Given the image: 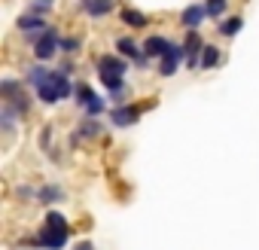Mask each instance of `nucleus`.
<instances>
[{"mask_svg": "<svg viewBox=\"0 0 259 250\" xmlns=\"http://www.w3.org/2000/svg\"><path fill=\"white\" fill-rule=\"evenodd\" d=\"M141 113H144V104H122L110 113V119H113V125L125 129V125H135L141 119Z\"/></svg>", "mask_w": 259, "mask_h": 250, "instance_id": "nucleus-4", "label": "nucleus"}, {"mask_svg": "<svg viewBox=\"0 0 259 250\" xmlns=\"http://www.w3.org/2000/svg\"><path fill=\"white\" fill-rule=\"evenodd\" d=\"M183 55H186V49H183V46H177V43H171V46H168V52L162 55L159 73H162V76H174V73H177V67H180V61H183Z\"/></svg>", "mask_w": 259, "mask_h": 250, "instance_id": "nucleus-6", "label": "nucleus"}, {"mask_svg": "<svg viewBox=\"0 0 259 250\" xmlns=\"http://www.w3.org/2000/svg\"><path fill=\"white\" fill-rule=\"evenodd\" d=\"M104 110H107V104H104V101H101V98H95V101H92V104H89V107H85V113H89V116H101V113H104Z\"/></svg>", "mask_w": 259, "mask_h": 250, "instance_id": "nucleus-21", "label": "nucleus"}, {"mask_svg": "<svg viewBox=\"0 0 259 250\" xmlns=\"http://www.w3.org/2000/svg\"><path fill=\"white\" fill-rule=\"evenodd\" d=\"M125 73H128V61L122 55H101L98 58V79L110 92L125 89Z\"/></svg>", "mask_w": 259, "mask_h": 250, "instance_id": "nucleus-2", "label": "nucleus"}, {"mask_svg": "<svg viewBox=\"0 0 259 250\" xmlns=\"http://www.w3.org/2000/svg\"><path fill=\"white\" fill-rule=\"evenodd\" d=\"M204 16H207V7H201V4H192V7H186V10H183L180 22H183L189 31H195V28L204 22Z\"/></svg>", "mask_w": 259, "mask_h": 250, "instance_id": "nucleus-8", "label": "nucleus"}, {"mask_svg": "<svg viewBox=\"0 0 259 250\" xmlns=\"http://www.w3.org/2000/svg\"><path fill=\"white\" fill-rule=\"evenodd\" d=\"M217 61H220V49L217 46H204V52H201V70L217 67Z\"/></svg>", "mask_w": 259, "mask_h": 250, "instance_id": "nucleus-15", "label": "nucleus"}, {"mask_svg": "<svg viewBox=\"0 0 259 250\" xmlns=\"http://www.w3.org/2000/svg\"><path fill=\"white\" fill-rule=\"evenodd\" d=\"M37 198H40V201H46V204H49V201H58V198H64V192H61V189H58V186H43V189H40V192H37Z\"/></svg>", "mask_w": 259, "mask_h": 250, "instance_id": "nucleus-16", "label": "nucleus"}, {"mask_svg": "<svg viewBox=\"0 0 259 250\" xmlns=\"http://www.w3.org/2000/svg\"><path fill=\"white\" fill-rule=\"evenodd\" d=\"M19 31H25V34H43L46 31V22L40 16H22L19 19Z\"/></svg>", "mask_w": 259, "mask_h": 250, "instance_id": "nucleus-10", "label": "nucleus"}, {"mask_svg": "<svg viewBox=\"0 0 259 250\" xmlns=\"http://www.w3.org/2000/svg\"><path fill=\"white\" fill-rule=\"evenodd\" d=\"M204 7H207V16H210V19H220V16L226 13V7H229V0H207Z\"/></svg>", "mask_w": 259, "mask_h": 250, "instance_id": "nucleus-17", "label": "nucleus"}, {"mask_svg": "<svg viewBox=\"0 0 259 250\" xmlns=\"http://www.w3.org/2000/svg\"><path fill=\"white\" fill-rule=\"evenodd\" d=\"M76 49H79V37H64V40H61V52L70 55V52H76Z\"/></svg>", "mask_w": 259, "mask_h": 250, "instance_id": "nucleus-20", "label": "nucleus"}, {"mask_svg": "<svg viewBox=\"0 0 259 250\" xmlns=\"http://www.w3.org/2000/svg\"><path fill=\"white\" fill-rule=\"evenodd\" d=\"M73 98H76V104H82V107H89V104H92V101H95L98 95L92 92V86H85V82H79V86L73 89Z\"/></svg>", "mask_w": 259, "mask_h": 250, "instance_id": "nucleus-14", "label": "nucleus"}, {"mask_svg": "<svg viewBox=\"0 0 259 250\" xmlns=\"http://www.w3.org/2000/svg\"><path fill=\"white\" fill-rule=\"evenodd\" d=\"M116 52H119L122 58L138 61V58H144V43H135L132 37H119V40H116Z\"/></svg>", "mask_w": 259, "mask_h": 250, "instance_id": "nucleus-7", "label": "nucleus"}, {"mask_svg": "<svg viewBox=\"0 0 259 250\" xmlns=\"http://www.w3.org/2000/svg\"><path fill=\"white\" fill-rule=\"evenodd\" d=\"M58 49H61V40H58V34H55L52 28H46V31L40 34V40L34 43V55H37V61H49Z\"/></svg>", "mask_w": 259, "mask_h": 250, "instance_id": "nucleus-3", "label": "nucleus"}, {"mask_svg": "<svg viewBox=\"0 0 259 250\" xmlns=\"http://www.w3.org/2000/svg\"><path fill=\"white\" fill-rule=\"evenodd\" d=\"M70 241V226L64 220L61 211H46V223L37 235V244L46 247V250H64Z\"/></svg>", "mask_w": 259, "mask_h": 250, "instance_id": "nucleus-1", "label": "nucleus"}, {"mask_svg": "<svg viewBox=\"0 0 259 250\" xmlns=\"http://www.w3.org/2000/svg\"><path fill=\"white\" fill-rule=\"evenodd\" d=\"M122 22L128 25V28H147V16L141 13V10H122Z\"/></svg>", "mask_w": 259, "mask_h": 250, "instance_id": "nucleus-12", "label": "nucleus"}, {"mask_svg": "<svg viewBox=\"0 0 259 250\" xmlns=\"http://www.w3.org/2000/svg\"><path fill=\"white\" fill-rule=\"evenodd\" d=\"M168 46H171V43H168L165 37H159V34H156V37H147V40H144V55H147V58H162V55L168 52Z\"/></svg>", "mask_w": 259, "mask_h": 250, "instance_id": "nucleus-9", "label": "nucleus"}, {"mask_svg": "<svg viewBox=\"0 0 259 250\" xmlns=\"http://www.w3.org/2000/svg\"><path fill=\"white\" fill-rule=\"evenodd\" d=\"M76 250H92V241H79V244H76Z\"/></svg>", "mask_w": 259, "mask_h": 250, "instance_id": "nucleus-22", "label": "nucleus"}, {"mask_svg": "<svg viewBox=\"0 0 259 250\" xmlns=\"http://www.w3.org/2000/svg\"><path fill=\"white\" fill-rule=\"evenodd\" d=\"M79 135H85V138H98V135H101V125L95 122V116L82 122V129H79Z\"/></svg>", "mask_w": 259, "mask_h": 250, "instance_id": "nucleus-18", "label": "nucleus"}, {"mask_svg": "<svg viewBox=\"0 0 259 250\" xmlns=\"http://www.w3.org/2000/svg\"><path fill=\"white\" fill-rule=\"evenodd\" d=\"M241 28H244V19H241V16H232V19H226V22L220 25V34H223V37H235Z\"/></svg>", "mask_w": 259, "mask_h": 250, "instance_id": "nucleus-13", "label": "nucleus"}, {"mask_svg": "<svg viewBox=\"0 0 259 250\" xmlns=\"http://www.w3.org/2000/svg\"><path fill=\"white\" fill-rule=\"evenodd\" d=\"M204 40H201V34H198V28L195 31H189V37H186V43H183V49H186V58H189V67L195 70V67H201V52H204Z\"/></svg>", "mask_w": 259, "mask_h": 250, "instance_id": "nucleus-5", "label": "nucleus"}, {"mask_svg": "<svg viewBox=\"0 0 259 250\" xmlns=\"http://www.w3.org/2000/svg\"><path fill=\"white\" fill-rule=\"evenodd\" d=\"M52 4H55V0H31V13L34 16H43V13L52 10Z\"/></svg>", "mask_w": 259, "mask_h": 250, "instance_id": "nucleus-19", "label": "nucleus"}, {"mask_svg": "<svg viewBox=\"0 0 259 250\" xmlns=\"http://www.w3.org/2000/svg\"><path fill=\"white\" fill-rule=\"evenodd\" d=\"M82 7H85V13L89 16H107L110 10H113V0H82Z\"/></svg>", "mask_w": 259, "mask_h": 250, "instance_id": "nucleus-11", "label": "nucleus"}]
</instances>
